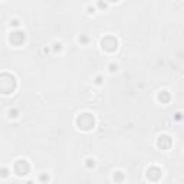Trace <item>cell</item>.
Wrapping results in <instances>:
<instances>
[{
	"label": "cell",
	"mask_w": 184,
	"mask_h": 184,
	"mask_svg": "<svg viewBox=\"0 0 184 184\" xmlns=\"http://www.w3.org/2000/svg\"><path fill=\"white\" fill-rule=\"evenodd\" d=\"M16 88V79L10 73L0 75V92L2 94H12Z\"/></svg>",
	"instance_id": "1"
},
{
	"label": "cell",
	"mask_w": 184,
	"mask_h": 184,
	"mask_svg": "<svg viewBox=\"0 0 184 184\" xmlns=\"http://www.w3.org/2000/svg\"><path fill=\"white\" fill-rule=\"evenodd\" d=\"M76 124H78V127H79V128L88 131V130H91V128L94 127L95 119H94V117H92L91 114H82V115H79V117H78Z\"/></svg>",
	"instance_id": "2"
},
{
	"label": "cell",
	"mask_w": 184,
	"mask_h": 184,
	"mask_svg": "<svg viewBox=\"0 0 184 184\" xmlns=\"http://www.w3.org/2000/svg\"><path fill=\"white\" fill-rule=\"evenodd\" d=\"M101 45H102V49L108 50V52H114L118 48V40L114 36H105L101 42Z\"/></svg>",
	"instance_id": "3"
},
{
	"label": "cell",
	"mask_w": 184,
	"mask_h": 184,
	"mask_svg": "<svg viewBox=\"0 0 184 184\" xmlns=\"http://www.w3.org/2000/svg\"><path fill=\"white\" fill-rule=\"evenodd\" d=\"M14 173L17 175H26L29 173V164L26 160H17L14 162Z\"/></svg>",
	"instance_id": "4"
},
{
	"label": "cell",
	"mask_w": 184,
	"mask_h": 184,
	"mask_svg": "<svg viewBox=\"0 0 184 184\" xmlns=\"http://www.w3.org/2000/svg\"><path fill=\"white\" fill-rule=\"evenodd\" d=\"M10 42L13 43V45L19 46V45H22L23 42L26 40V35H25V32H20V30H16L13 32V33H10Z\"/></svg>",
	"instance_id": "5"
},
{
	"label": "cell",
	"mask_w": 184,
	"mask_h": 184,
	"mask_svg": "<svg viewBox=\"0 0 184 184\" xmlns=\"http://www.w3.org/2000/svg\"><path fill=\"white\" fill-rule=\"evenodd\" d=\"M157 145L160 147L161 150H168L171 147V138L168 135H161L157 141Z\"/></svg>",
	"instance_id": "6"
},
{
	"label": "cell",
	"mask_w": 184,
	"mask_h": 184,
	"mask_svg": "<svg viewBox=\"0 0 184 184\" xmlns=\"http://www.w3.org/2000/svg\"><path fill=\"white\" fill-rule=\"evenodd\" d=\"M147 175H148V178H151V180H158L161 177V170H160L158 167H150L148 171H147Z\"/></svg>",
	"instance_id": "7"
},
{
	"label": "cell",
	"mask_w": 184,
	"mask_h": 184,
	"mask_svg": "<svg viewBox=\"0 0 184 184\" xmlns=\"http://www.w3.org/2000/svg\"><path fill=\"white\" fill-rule=\"evenodd\" d=\"M158 99H160L161 102H168V99H170V95H168V92L162 91L161 94L158 95Z\"/></svg>",
	"instance_id": "8"
},
{
	"label": "cell",
	"mask_w": 184,
	"mask_h": 184,
	"mask_svg": "<svg viewBox=\"0 0 184 184\" xmlns=\"http://www.w3.org/2000/svg\"><path fill=\"white\" fill-rule=\"evenodd\" d=\"M114 180H115V181H122V180H124V175H122V173L117 171V173L114 174Z\"/></svg>",
	"instance_id": "9"
},
{
	"label": "cell",
	"mask_w": 184,
	"mask_h": 184,
	"mask_svg": "<svg viewBox=\"0 0 184 184\" xmlns=\"http://www.w3.org/2000/svg\"><path fill=\"white\" fill-rule=\"evenodd\" d=\"M0 175L2 177H7L9 175V170L7 168H0Z\"/></svg>",
	"instance_id": "10"
},
{
	"label": "cell",
	"mask_w": 184,
	"mask_h": 184,
	"mask_svg": "<svg viewBox=\"0 0 184 184\" xmlns=\"http://www.w3.org/2000/svg\"><path fill=\"white\" fill-rule=\"evenodd\" d=\"M94 166H95L94 160H92V158H88V160H86V167H88V168H92Z\"/></svg>",
	"instance_id": "11"
},
{
	"label": "cell",
	"mask_w": 184,
	"mask_h": 184,
	"mask_svg": "<svg viewBox=\"0 0 184 184\" xmlns=\"http://www.w3.org/2000/svg\"><path fill=\"white\" fill-rule=\"evenodd\" d=\"M9 115H10V117H13V118H16V117H17V109H10Z\"/></svg>",
	"instance_id": "12"
},
{
	"label": "cell",
	"mask_w": 184,
	"mask_h": 184,
	"mask_svg": "<svg viewBox=\"0 0 184 184\" xmlns=\"http://www.w3.org/2000/svg\"><path fill=\"white\" fill-rule=\"evenodd\" d=\"M98 7H101V9H105V7H107V3H105V2H98Z\"/></svg>",
	"instance_id": "13"
},
{
	"label": "cell",
	"mask_w": 184,
	"mask_h": 184,
	"mask_svg": "<svg viewBox=\"0 0 184 184\" xmlns=\"http://www.w3.org/2000/svg\"><path fill=\"white\" fill-rule=\"evenodd\" d=\"M109 71H111V72L117 71V65H114V63H111V65H109Z\"/></svg>",
	"instance_id": "14"
},
{
	"label": "cell",
	"mask_w": 184,
	"mask_h": 184,
	"mask_svg": "<svg viewBox=\"0 0 184 184\" xmlns=\"http://www.w3.org/2000/svg\"><path fill=\"white\" fill-rule=\"evenodd\" d=\"M79 42H82V43H86V42H88V37H86V36H82L81 39H79Z\"/></svg>",
	"instance_id": "15"
},
{
	"label": "cell",
	"mask_w": 184,
	"mask_h": 184,
	"mask_svg": "<svg viewBox=\"0 0 184 184\" xmlns=\"http://www.w3.org/2000/svg\"><path fill=\"white\" fill-rule=\"evenodd\" d=\"M48 180H49V177H48V175H40V181H48Z\"/></svg>",
	"instance_id": "16"
},
{
	"label": "cell",
	"mask_w": 184,
	"mask_h": 184,
	"mask_svg": "<svg viewBox=\"0 0 184 184\" xmlns=\"http://www.w3.org/2000/svg\"><path fill=\"white\" fill-rule=\"evenodd\" d=\"M55 50H60V43H55Z\"/></svg>",
	"instance_id": "17"
},
{
	"label": "cell",
	"mask_w": 184,
	"mask_h": 184,
	"mask_svg": "<svg viewBox=\"0 0 184 184\" xmlns=\"http://www.w3.org/2000/svg\"><path fill=\"white\" fill-rule=\"evenodd\" d=\"M12 25H13L14 27H17V26H19V20H16V19H14L13 22H12Z\"/></svg>",
	"instance_id": "18"
},
{
	"label": "cell",
	"mask_w": 184,
	"mask_h": 184,
	"mask_svg": "<svg viewBox=\"0 0 184 184\" xmlns=\"http://www.w3.org/2000/svg\"><path fill=\"white\" fill-rule=\"evenodd\" d=\"M101 82H102V78L98 76V78H96V84H101Z\"/></svg>",
	"instance_id": "19"
}]
</instances>
